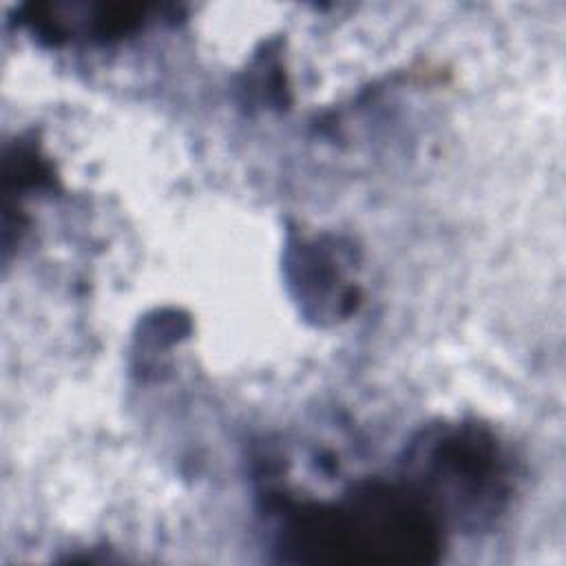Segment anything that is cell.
I'll use <instances>...</instances> for the list:
<instances>
[{
  "label": "cell",
  "mask_w": 566,
  "mask_h": 566,
  "mask_svg": "<svg viewBox=\"0 0 566 566\" xmlns=\"http://www.w3.org/2000/svg\"><path fill=\"white\" fill-rule=\"evenodd\" d=\"M276 531L290 562L420 564L440 551V524L422 495L378 482L340 502L290 506Z\"/></svg>",
  "instance_id": "1"
},
{
  "label": "cell",
  "mask_w": 566,
  "mask_h": 566,
  "mask_svg": "<svg viewBox=\"0 0 566 566\" xmlns=\"http://www.w3.org/2000/svg\"><path fill=\"white\" fill-rule=\"evenodd\" d=\"M420 495L436 513L442 509L460 522L482 524L504 497V467L491 438L482 431H444L416 444L411 462Z\"/></svg>",
  "instance_id": "2"
}]
</instances>
